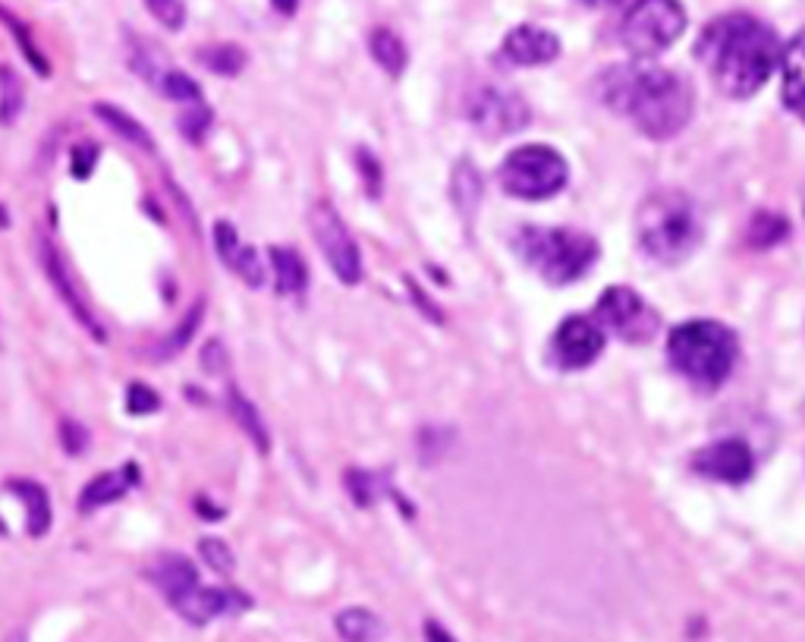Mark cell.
<instances>
[{"label":"cell","mask_w":805,"mask_h":642,"mask_svg":"<svg viewBox=\"0 0 805 642\" xmlns=\"http://www.w3.org/2000/svg\"><path fill=\"white\" fill-rule=\"evenodd\" d=\"M594 95L614 114H623L648 139H674L693 120L696 92L664 66L620 64L604 69L594 83Z\"/></svg>","instance_id":"6da1fadb"},{"label":"cell","mask_w":805,"mask_h":642,"mask_svg":"<svg viewBox=\"0 0 805 642\" xmlns=\"http://www.w3.org/2000/svg\"><path fill=\"white\" fill-rule=\"evenodd\" d=\"M781 39L752 13H723L705 25L696 57L727 98H752L781 64Z\"/></svg>","instance_id":"7a4b0ae2"},{"label":"cell","mask_w":805,"mask_h":642,"mask_svg":"<svg viewBox=\"0 0 805 642\" xmlns=\"http://www.w3.org/2000/svg\"><path fill=\"white\" fill-rule=\"evenodd\" d=\"M701 212L683 190H655L636 212V239L642 253L657 265H679L701 246Z\"/></svg>","instance_id":"3957f363"},{"label":"cell","mask_w":805,"mask_h":642,"mask_svg":"<svg viewBox=\"0 0 805 642\" xmlns=\"http://www.w3.org/2000/svg\"><path fill=\"white\" fill-rule=\"evenodd\" d=\"M667 360L689 385L718 390L740 360V338L723 321H683L667 338Z\"/></svg>","instance_id":"277c9868"},{"label":"cell","mask_w":805,"mask_h":642,"mask_svg":"<svg viewBox=\"0 0 805 642\" xmlns=\"http://www.w3.org/2000/svg\"><path fill=\"white\" fill-rule=\"evenodd\" d=\"M516 256L554 287L582 280L598 261V239L572 227H523L513 236Z\"/></svg>","instance_id":"5b68a950"},{"label":"cell","mask_w":805,"mask_h":642,"mask_svg":"<svg viewBox=\"0 0 805 642\" xmlns=\"http://www.w3.org/2000/svg\"><path fill=\"white\" fill-rule=\"evenodd\" d=\"M686 32V10L679 0H633L620 20V42L638 57L652 61Z\"/></svg>","instance_id":"8992f818"},{"label":"cell","mask_w":805,"mask_h":642,"mask_svg":"<svg viewBox=\"0 0 805 642\" xmlns=\"http://www.w3.org/2000/svg\"><path fill=\"white\" fill-rule=\"evenodd\" d=\"M570 180L567 158L551 146H523L509 151L507 161L501 164V186L504 193L526 199V202H541L557 195Z\"/></svg>","instance_id":"52a82bcc"},{"label":"cell","mask_w":805,"mask_h":642,"mask_svg":"<svg viewBox=\"0 0 805 642\" xmlns=\"http://www.w3.org/2000/svg\"><path fill=\"white\" fill-rule=\"evenodd\" d=\"M594 321L626 343H648L661 328V319L648 300H642L633 287H620V283L601 293V300L594 306Z\"/></svg>","instance_id":"ba28073f"},{"label":"cell","mask_w":805,"mask_h":642,"mask_svg":"<svg viewBox=\"0 0 805 642\" xmlns=\"http://www.w3.org/2000/svg\"><path fill=\"white\" fill-rule=\"evenodd\" d=\"M309 227H312V236L319 243L321 256L331 265V271L337 275L340 283L356 287L362 280V253L353 234H350V227L343 224V217L334 212V205H328V202L312 205Z\"/></svg>","instance_id":"9c48e42d"},{"label":"cell","mask_w":805,"mask_h":642,"mask_svg":"<svg viewBox=\"0 0 805 642\" xmlns=\"http://www.w3.org/2000/svg\"><path fill=\"white\" fill-rule=\"evenodd\" d=\"M39 258H42V268L44 275H47V280H51V287L57 290V297H61L66 309H69V315L79 321L95 341L105 343L107 341L105 324H101L98 315H95V309H92V302L85 297V290L79 287V280L73 275V268H69V261L64 258V253H61L47 236H39Z\"/></svg>","instance_id":"30bf717a"},{"label":"cell","mask_w":805,"mask_h":642,"mask_svg":"<svg viewBox=\"0 0 805 642\" xmlns=\"http://www.w3.org/2000/svg\"><path fill=\"white\" fill-rule=\"evenodd\" d=\"M469 120L479 127L482 136L491 139H504L529 124V105L523 95L507 92V88H482L472 105H469Z\"/></svg>","instance_id":"8fae6325"},{"label":"cell","mask_w":805,"mask_h":642,"mask_svg":"<svg viewBox=\"0 0 805 642\" xmlns=\"http://www.w3.org/2000/svg\"><path fill=\"white\" fill-rule=\"evenodd\" d=\"M604 353V328L594 319L572 315L567 319L551 341V360L567 372H579Z\"/></svg>","instance_id":"7c38bea8"},{"label":"cell","mask_w":805,"mask_h":642,"mask_svg":"<svg viewBox=\"0 0 805 642\" xmlns=\"http://www.w3.org/2000/svg\"><path fill=\"white\" fill-rule=\"evenodd\" d=\"M693 470L711 479V482H727V485H742L755 472V457L745 441L740 438H723L708 448H701L693 457Z\"/></svg>","instance_id":"4fadbf2b"},{"label":"cell","mask_w":805,"mask_h":642,"mask_svg":"<svg viewBox=\"0 0 805 642\" xmlns=\"http://www.w3.org/2000/svg\"><path fill=\"white\" fill-rule=\"evenodd\" d=\"M249 608H253V599L243 589H236V586H198L180 604H173V611L192 627H205L214 618L243 614Z\"/></svg>","instance_id":"5bb4252c"},{"label":"cell","mask_w":805,"mask_h":642,"mask_svg":"<svg viewBox=\"0 0 805 642\" xmlns=\"http://www.w3.org/2000/svg\"><path fill=\"white\" fill-rule=\"evenodd\" d=\"M504 57L516 66H545L560 57V39L541 25H516L504 39Z\"/></svg>","instance_id":"9a60e30c"},{"label":"cell","mask_w":805,"mask_h":642,"mask_svg":"<svg viewBox=\"0 0 805 642\" xmlns=\"http://www.w3.org/2000/svg\"><path fill=\"white\" fill-rule=\"evenodd\" d=\"M146 577H149L151 586L170 601V608L180 604L190 592H195V589L202 586V582H198V570H195V564H192L186 555L158 557L149 570H146Z\"/></svg>","instance_id":"2e32d148"},{"label":"cell","mask_w":805,"mask_h":642,"mask_svg":"<svg viewBox=\"0 0 805 642\" xmlns=\"http://www.w3.org/2000/svg\"><path fill=\"white\" fill-rule=\"evenodd\" d=\"M139 485V467L127 463V467H117V470H107L101 475H95L79 494V511L83 514H95L107 504H117L120 497H127L132 489Z\"/></svg>","instance_id":"e0dca14e"},{"label":"cell","mask_w":805,"mask_h":642,"mask_svg":"<svg viewBox=\"0 0 805 642\" xmlns=\"http://www.w3.org/2000/svg\"><path fill=\"white\" fill-rule=\"evenodd\" d=\"M7 492L13 494V497H20L25 533L32 535V538H42L51 529V523H54L47 489H44L42 482H35V479H13V482H7Z\"/></svg>","instance_id":"ac0fdd59"},{"label":"cell","mask_w":805,"mask_h":642,"mask_svg":"<svg viewBox=\"0 0 805 642\" xmlns=\"http://www.w3.org/2000/svg\"><path fill=\"white\" fill-rule=\"evenodd\" d=\"M781 69H784V105L805 117V29L793 35V42L781 51Z\"/></svg>","instance_id":"d6986e66"},{"label":"cell","mask_w":805,"mask_h":642,"mask_svg":"<svg viewBox=\"0 0 805 642\" xmlns=\"http://www.w3.org/2000/svg\"><path fill=\"white\" fill-rule=\"evenodd\" d=\"M127 64L139 79H146L154 88H158V83L164 79V73L170 69L168 51L158 42H151V39H142L132 29H127Z\"/></svg>","instance_id":"ffe728a7"},{"label":"cell","mask_w":805,"mask_h":642,"mask_svg":"<svg viewBox=\"0 0 805 642\" xmlns=\"http://www.w3.org/2000/svg\"><path fill=\"white\" fill-rule=\"evenodd\" d=\"M482 193H485V180H482V171L463 158V161H457V168H453V176H450V199H453V205H457V214L472 224L475 221V214H479V205H482Z\"/></svg>","instance_id":"44dd1931"},{"label":"cell","mask_w":805,"mask_h":642,"mask_svg":"<svg viewBox=\"0 0 805 642\" xmlns=\"http://www.w3.org/2000/svg\"><path fill=\"white\" fill-rule=\"evenodd\" d=\"M268 256H271V268H275L277 293L280 297H299V293H305V287H309V268H305V261H302L297 249H290V246H271Z\"/></svg>","instance_id":"7402d4cb"},{"label":"cell","mask_w":805,"mask_h":642,"mask_svg":"<svg viewBox=\"0 0 805 642\" xmlns=\"http://www.w3.org/2000/svg\"><path fill=\"white\" fill-rule=\"evenodd\" d=\"M92 114L105 124L107 129H114L120 139H127V142H132L136 149H142V151H154L158 146H154V139H151V132L132 114H127L124 107H117V105H110V101H98V105H92Z\"/></svg>","instance_id":"603a6c76"},{"label":"cell","mask_w":805,"mask_h":642,"mask_svg":"<svg viewBox=\"0 0 805 642\" xmlns=\"http://www.w3.org/2000/svg\"><path fill=\"white\" fill-rule=\"evenodd\" d=\"M334 627L343 642H382L387 636L384 621L368 608H343L334 618Z\"/></svg>","instance_id":"cb8c5ba5"},{"label":"cell","mask_w":805,"mask_h":642,"mask_svg":"<svg viewBox=\"0 0 805 642\" xmlns=\"http://www.w3.org/2000/svg\"><path fill=\"white\" fill-rule=\"evenodd\" d=\"M202 319H205V302L195 300L190 306V312L183 315V321H180L173 331H168V338L151 346L149 356H154L151 363H168V360H173L176 353H183V350L192 343V338H195V331L202 328Z\"/></svg>","instance_id":"d4e9b609"},{"label":"cell","mask_w":805,"mask_h":642,"mask_svg":"<svg viewBox=\"0 0 805 642\" xmlns=\"http://www.w3.org/2000/svg\"><path fill=\"white\" fill-rule=\"evenodd\" d=\"M227 409H230V416L236 419V426L246 431V438L253 441L258 453H268L271 450V435H268V426H265V419H261V413L255 409L253 400H246L243 394H239V387L230 385L227 390Z\"/></svg>","instance_id":"484cf974"},{"label":"cell","mask_w":805,"mask_h":642,"mask_svg":"<svg viewBox=\"0 0 805 642\" xmlns=\"http://www.w3.org/2000/svg\"><path fill=\"white\" fill-rule=\"evenodd\" d=\"M195 61L205 66V69H212L214 76H227V79H234V76H239V73L246 69L249 54H246V47H239L236 42H217L198 47V51H195Z\"/></svg>","instance_id":"4316f807"},{"label":"cell","mask_w":805,"mask_h":642,"mask_svg":"<svg viewBox=\"0 0 805 642\" xmlns=\"http://www.w3.org/2000/svg\"><path fill=\"white\" fill-rule=\"evenodd\" d=\"M368 51H372V57L378 61L384 73H390L394 79L402 76V69L409 64V54H406V44L402 39L394 32V29H372V35H368Z\"/></svg>","instance_id":"83f0119b"},{"label":"cell","mask_w":805,"mask_h":642,"mask_svg":"<svg viewBox=\"0 0 805 642\" xmlns=\"http://www.w3.org/2000/svg\"><path fill=\"white\" fill-rule=\"evenodd\" d=\"M25 107L22 76L10 64H0V127H13Z\"/></svg>","instance_id":"f1b7e54d"},{"label":"cell","mask_w":805,"mask_h":642,"mask_svg":"<svg viewBox=\"0 0 805 642\" xmlns=\"http://www.w3.org/2000/svg\"><path fill=\"white\" fill-rule=\"evenodd\" d=\"M0 22L10 29V35H13V42H17V47L22 51V57L29 61V66L42 76V79H47L51 76V64H47V57H44V51L35 44V39H32V32H29V25L25 22H20L7 7H0Z\"/></svg>","instance_id":"f546056e"},{"label":"cell","mask_w":805,"mask_h":642,"mask_svg":"<svg viewBox=\"0 0 805 642\" xmlns=\"http://www.w3.org/2000/svg\"><path fill=\"white\" fill-rule=\"evenodd\" d=\"M214 124V110L205 101H192L180 110V117H176V127L183 132V139L192 142V146H202L205 142V136H208V129Z\"/></svg>","instance_id":"4dcf8cb0"},{"label":"cell","mask_w":805,"mask_h":642,"mask_svg":"<svg viewBox=\"0 0 805 642\" xmlns=\"http://www.w3.org/2000/svg\"><path fill=\"white\" fill-rule=\"evenodd\" d=\"M158 92L170 98V101H176V105H192V101H205L202 98V86L192 79L190 73H183V69H176V66H170L168 73H164V79L158 83Z\"/></svg>","instance_id":"1f68e13d"},{"label":"cell","mask_w":805,"mask_h":642,"mask_svg":"<svg viewBox=\"0 0 805 642\" xmlns=\"http://www.w3.org/2000/svg\"><path fill=\"white\" fill-rule=\"evenodd\" d=\"M198 557L212 567L214 574H234L236 570V557H234V548L224 542V538H217V535H205L202 542H198Z\"/></svg>","instance_id":"d6a6232c"},{"label":"cell","mask_w":805,"mask_h":642,"mask_svg":"<svg viewBox=\"0 0 805 642\" xmlns=\"http://www.w3.org/2000/svg\"><path fill=\"white\" fill-rule=\"evenodd\" d=\"M230 271H234L236 278L246 280V287H253V290L265 287V278H268V275H265V261H261V256L255 253L253 246H246V243H243L239 256L234 258Z\"/></svg>","instance_id":"836d02e7"},{"label":"cell","mask_w":805,"mask_h":642,"mask_svg":"<svg viewBox=\"0 0 805 642\" xmlns=\"http://www.w3.org/2000/svg\"><path fill=\"white\" fill-rule=\"evenodd\" d=\"M57 438H61V448H64L66 457H83L88 445H92V435H88V428L83 422H76V419H69L64 416L61 419V426H57Z\"/></svg>","instance_id":"e575fe53"},{"label":"cell","mask_w":805,"mask_h":642,"mask_svg":"<svg viewBox=\"0 0 805 642\" xmlns=\"http://www.w3.org/2000/svg\"><path fill=\"white\" fill-rule=\"evenodd\" d=\"M786 234V224L784 217H777V214H759L755 221H752V227H749V239H752V246H774L777 239H784Z\"/></svg>","instance_id":"d590c367"},{"label":"cell","mask_w":805,"mask_h":642,"mask_svg":"<svg viewBox=\"0 0 805 642\" xmlns=\"http://www.w3.org/2000/svg\"><path fill=\"white\" fill-rule=\"evenodd\" d=\"M198 365H202V372H205V375H212V378L227 375V368H230V353H227V346H224L221 338H212V341L202 343Z\"/></svg>","instance_id":"8d00e7d4"},{"label":"cell","mask_w":805,"mask_h":642,"mask_svg":"<svg viewBox=\"0 0 805 642\" xmlns=\"http://www.w3.org/2000/svg\"><path fill=\"white\" fill-rule=\"evenodd\" d=\"M149 13L170 32H180L186 25V3L183 0H146Z\"/></svg>","instance_id":"74e56055"},{"label":"cell","mask_w":805,"mask_h":642,"mask_svg":"<svg viewBox=\"0 0 805 642\" xmlns=\"http://www.w3.org/2000/svg\"><path fill=\"white\" fill-rule=\"evenodd\" d=\"M127 409L132 416H149V413H158L161 409V394L151 390L146 382H132L127 387Z\"/></svg>","instance_id":"f35d334b"},{"label":"cell","mask_w":805,"mask_h":642,"mask_svg":"<svg viewBox=\"0 0 805 642\" xmlns=\"http://www.w3.org/2000/svg\"><path fill=\"white\" fill-rule=\"evenodd\" d=\"M214 246H217L221 261L230 268L234 258L239 256V249H243V239H239V234H236V227L230 221H217V224H214Z\"/></svg>","instance_id":"ab89813d"},{"label":"cell","mask_w":805,"mask_h":642,"mask_svg":"<svg viewBox=\"0 0 805 642\" xmlns=\"http://www.w3.org/2000/svg\"><path fill=\"white\" fill-rule=\"evenodd\" d=\"M346 489L353 494V501L359 507H372L378 501V489H375V475L372 472L362 470H350L346 472Z\"/></svg>","instance_id":"60d3db41"},{"label":"cell","mask_w":805,"mask_h":642,"mask_svg":"<svg viewBox=\"0 0 805 642\" xmlns=\"http://www.w3.org/2000/svg\"><path fill=\"white\" fill-rule=\"evenodd\" d=\"M98 146L95 142H79L76 149H73V164H69V171L76 180H88L92 171H95V164H98Z\"/></svg>","instance_id":"b9f144b4"},{"label":"cell","mask_w":805,"mask_h":642,"mask_svg":"<svg viewBox=\"0 0 805 642\" xmlns=\"http://www.w3.org/2000/svg\"><path fill=\"white\" fill-rule=\"evenodd\" d=\"M356 164H359L362 180H365V186H368V195H372V199H378V195H382V164H378V158H375L372 151L359 149V154H356Z\"/></svg>","instance_id":"7bdbcfd3"},{"label":"cell","mask_w":805,"mask_h":642,"mask_svg":"<svg viewBox=\"0 0 805 642\" xmlns=\"http://www.w3.org/2000/svg\"><path fill=\"white\" fill-rule=\"evenodd\" d=\"M425 640L428 642H457L450 636V630H447L444 623L438 621H425Z\"/></svg>","instance_id":"ee69618b"},{"label":"cell","mask_w":805,"mask_h":642,"mask_svg":"<svg viewBox=\"0 0 805 642\" xmlns=\"http://www.w3.org/2000/svg\"><path fill=\"white\" fill-rule=\"evenodd\" d=\"M195 507H198L195 514L205 516V520H221V516H224V507H214V504H208V497H198V501H195Z\"/></svg>","instance_id":"f6af8a7d"},{"label":"cell","mask_w":805,"mask_h":642,"mask_svg":"<svg viewBox=\"0 0 805 642\" xmlns=\"http://www.w3.org/2000/svg\"><path fill=\"white\" fill-rule=\"evenodd\" d=\"M271 7H275L280 17H293L299 10V0H271Z\"/></svg>","instance_id":"bcb514c9"},{"label":"cell","mask_w":805,"mask_h":642,"mask_svg":"<svg viewBox=\"0 0 805 642\" xmlns=\"http://www.w3.org/2000/svg\"><path fill=\"white\" fill-rule=\"evenodd\" d=\"M0 642H29V636H25V630H10Z\"/></svg>","instance_id":"7dc6e473"},{"label":"cell","mask_w":805,"mask_h":642,"mask_svg":"<svg viewBox=\"0 0 805 642\" xmlns=\"http://www.w3.org/2000/svg\"><path fill=\"white\" fill-rule=\"evenodd\" d=\"M582 7H608V3H614V0H579Z\"/></svg>","instance_id":"c3c4849f"},{"label":"cell","mask_w":805,"mask_h":642,"mask_svg":"<svg viewBox=\"0 0 805 642\" xmlns=\"http://www.w3.org/2000/svg\"><path fill=\"white\" fill-rule=\"evenodd\" d=\"M0 224H3V227L10 224V221H7V214H3V205H0Z\"/></svg>","instance_id":"681fc988"},{"label":"cell","mask_w":805,"mask_h":642,"mask_svg":"<svg viewBox=\"0 0 805 642\" xmlns=\"http://www.w3.org/2000/svg\"><path fill=\"white\" fill-rule=\"evenodd\" d=\"M0 350H3V321H0Z\"/></svg>","instance_id":"f907efd6"},{"label":"cell","mask_w":805,"mask_h":642,"mask_svg":"<svg viewBox=\"0 0 805 642\" xmlns=\"http://www.w3.org/2000/svg\"><path fill=\"white\" fill-rule=\"evenodd\" d=\"M803 120H805V117H803Z\"/></svg>","instance_id":"816d5d0a"}]
</instances>
